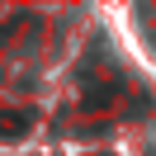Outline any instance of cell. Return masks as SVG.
I'll list each match as a JSON object with an SVG mask.
<instances>
[{"instance_id": "6da1fadb", "label": "cell", "mask_w": 156, "mask_h": 156, "mask_svg": "<svg viewBox=\"0 0 156 156\" xmlns=\"http://www.w3.org/2000/svg\"><path fill=\"white\" fill-rule=\"evenodd\" d=\"M29 128V114H0V137H19Z\"/></svg>"}]
</instances>
